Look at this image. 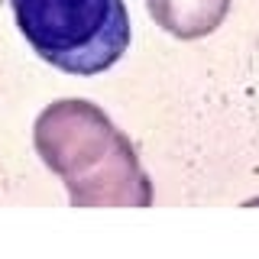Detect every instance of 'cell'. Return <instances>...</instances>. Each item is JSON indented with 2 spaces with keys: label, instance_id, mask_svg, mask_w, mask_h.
<instances>
[{
  "label": "cell",
  "instance_id": "cell-2",
  "mask_svg": "<svg viewBox=\"0 0 259 259\" xmlns=\"http://www.w3.org/2000/svg\"><path fill=\"white\" fill-rule=\"evenodd\" d=\"M10 7L32 52L68 75H101L130 49L123 0H10Z\"/></svg>",
  "mask_w": 259,
  "mask_h": 259
},
{
  "label": "cell",
  "instance_id": "cell-1",
  "mask_svg": "<svg viewBox=\"0 0 259 259\" xmlns=\"http://www.w3.org/2000/svg\"><path fill=\"white\" fill-rule=\"evenodd\" d=\"M32 140L75 207H146L152 201L133 143L91 101H55L36 117Z\"/></svg>",
  "mask_w": 259,
  "mask_h": 259
},
{
  "label": "cell",
  "instance_id": "cell-3",
  "mask_svg": "<svg viewBox=\"0 0 259 259\" xmlns=\"http://www.w3.org/2000/svg\"><path fill=\"white\" fill-rule=\"evenodd\" d=\"M146 10L172 36L201 39L224 23L230 0H146Z\"/></svg>",
  "mask_w": 259,
  "mask_h": 259
}]
</instances>
